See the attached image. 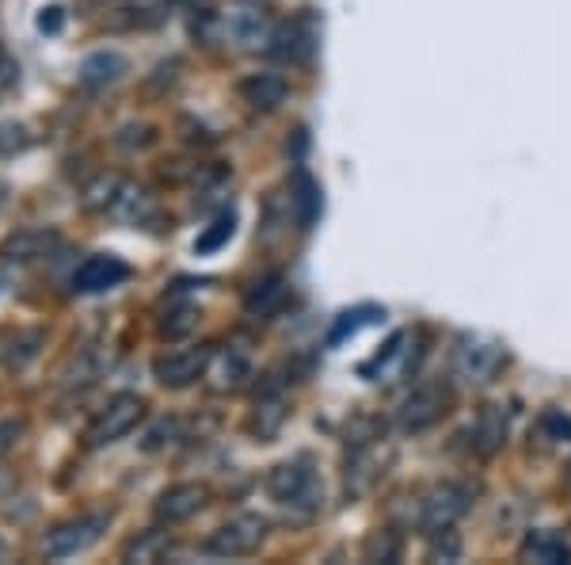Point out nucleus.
<instances>
[{"instance_id": "obj_1", "label": "nucleus", "mask_w": 571, "mask_h": 565, "mask_svg": "<svg viewBox=\"0 0 571 565\" xmlns=\"http://www.w3.org/2000/svg\"><path fill=\"white\" fill-rule=\"evenodd\" d=\"M469 508H473V490L465 482L430 485V490L415 501V527H419L423 535H443V531L454 527Z\"/></svg>"}, {"instance_id": "obj_2", "label": "nucleus", "mask_w": 571, "mask_h": 565, "mask_svg": "<svg viewBox=\"0 0 571 565\" xmlns=\"http://www.w3.org/2000/svg\"><path fill=\"white\" fill-rule=\"evenodd\" d=\"M267 493L271 501H279L282 508L293 512H316L320 508V477L316 470L309 466V459H293V462H279V466L267 474Z\"/></svg>"}, {"instance_id": "obj_3", "label": "nucleus", "mask_w": 571, "mask_h": 565, "mask_svg": "<svg viewBox=\"0 0 571 565\" xmlns=\"http://www.w3.org/2000/svg\"><path fill=\"white\" fill-rule=\"evenodd\" d=\"M145 417V401L137 393H115L100 413L92 417V424L84 428V443L95 451V448H111L118 443L123 435L134 432Z\"/></svg>"}, {"instance_id": "obj_4", "label": "nucleus", "mask_w": 571, "mask_h": 565, "mask_svg": "<svg viewBox=\"0 0 571 565\" xmlns=\"http://www.w3.org/2000/svg\"><path fill=\"white\" fill-rule=\"evenodd\" d=\"M263 538H267V520L256 516V512H240V516L225 520L218 531H210L206 554H214V558H245V554L259 551Z\"/></svg>"}, {"instance_id": "obj_5", "label": "nucleus", "mask_w": 571, "mask_h": 565, "mask_svg": "<svg viewBox=\"0 0 571 565\" xmlns=\"http://www.w3.org/2000/svg\"><path fill=\"white\" fill-rule=\"evenodd\" d=\"M103 531H107V516H103V512H95V516L65 520V524H58L54 531H46V538H42V554L54 558V562L76 558V554L92 551V546L100 543Z\"/></svg>"}, {"instance_id": "obj_6", "label": "nucleus", "mask_w": 571, "mask_h": 565, "mask_svg": "<svg viewBox=\"0 0 571 565\" xmlns=\"http://www.w3.org/2000/svg\"><path fill=\"white\" fill-rule=\"evenodd\" d=\"M503 345L484 337H465L454 348V374L469 387H488L499 374V367H503Z\"/></svg>"}, {"instance_id": "obj_7", "label": "nucleus", "mask_w": 571, "mask_h": 565, "mask_svg": "<svg viewBox=\"0 0 571 565\" xmlns=\"http://www.w3.org/2000/svg\"><path fill=\"white\" fill-rule=\"evenodd\" d=\"M210 367V348L203 345H190V348H172L153 359V374H157L160 387L168 390H184L190 382H198Z\"/></svg>"}, {"instance_id": "obj_8", "label": "nucleus", "mask_w": 571, "mask_h": 565, "mask_svg": "<svg viewBox=\"0 0 571 565\" xmlns=\"http://www.w3.org/2000/svg\"><path fill=\"white\" fill-rule=\"evenodd\" d=\"M206 501H210V490L198 482H179V485H168L157 504H153V516L160 520V524H187L190 516H198V512L206 508Z\"/></svg>"}, {"instance_id": "obj_9", "label": "nucleus", "mask_w": 571, "mask_h": 565, "mask_svg": "<svg viewBox=\"0 0 571 565\" xmlns=\"http://www.w3.org/2000/svg\"><path fill=\"white\" fill-rule=\"evenodd\" d=\"M126 276H129V268L118 260V256L95 253L73 271V287L81 290V295H100V290H111V287H118V282H126Z\"/></svg>"}, {"instance_id": "obj_10", "label": "nucleus", "mask_w": 571, "mask_h": 565, "mask_svg": "<svg viewBox=\"0 0 571 565\" xmlns=\"http://www.w3.org/2000/svg\"><path fill=\"white\" fill-rule=\"evenodd\" d=\"M446 405L449 398L438 387H419L401 405V432H427L430 424H438L446 417Z\"/></svg>"}, {"instance_id": "obj_11", "label": "nucleus", "mask_w": 571, "mask_h": 565, "mask_svg": "<svg viewBox=\"0 0 571 565\" xmlns=\"http://www.w3.org/2000/svg\"><path fill=\"white\" fill-rule=\"evenodd\" d=\"M126 70H129V62L118 54V50H95V54L84 58V65H81V84L89 92H103V89H111V84L123 81Z\"/></svg>"}, {"instance_id": "obj_12", "label": "nucleus", "mask_w": 571, "mask_h": 565, "mask_svg": "<svg viewBox=\"0 0 571 565\" xmlns=\"http://www.w3.org/2000/svg\"><path fill=\"white\" fill-rule=\"evenodd\" d=\"M465 435H469V448L476 451V455L491 459L507 443V417L499 413V409H484Z\"/></svg>"}, {"instance_id": "obj_13", "label": "nucleus", "mask_w": 571, "mask_h": 565, "mask_svg": "<svg viewBox=\"0 0 571 565\" xmlns=\"http://www.w3.org/2000/svg\"><path fill=\"white\" fill-rule=\"evenodd\" d=\"M522 562L538 565H568L571 562V543L560 531H530L522 543Z\"/></svg>"}, {"instance_id": "obj_14", "label": "nucleus", "mask_w": 571, "mask_h": 565, "mask_svg": "<svg viewBox=\"0 0 571 565\" xmlns=\"http://www.w3.org/2000/svg\"><path fill=\"white\" fill-rule=\"evenodd\" d=\"M240 100L252 111H274L286 100V81L279 73H252L240 81Z\"/></svg>"}, {"instance_id": "obj_15", "label": "nucleus", "mask_w": 571, "mask_h": 565, "mask_svg": "<svg viewBox=\"0 0 571 565\" xmlns=\"http://www.w3.org/2000/svg\"><path fill=\"white\" fill-rule=\"evenodd\" d=\"M58 237L50 234V229H20V234H12L4 245H0V256H4L8 264H31L39 260V256H46L50 248H54Z\"/></svg>"}, {"instance_id": "obj_16", "label": "nucleus", "mask_w": 571, "mask_h": 565, "mask_svg": "<svg viewBox=\"0 0 571 565\" xmlns=\"http://www.w3.org/2000/svg\"><path fill=\"white\" fill-rule=\"evenodd\" d=\"M225 35L240 42V47H259V42H267V20L252 8H232L225 16Z\"/></svg>"}, {"instance_id": "obj_17", "label": "nucleus", "mask_w": 571, "mask_h": 565, "mask_svg": "<svg viewBox=\"0 0 571 565\" xmlns=\"http://www.w3.org/2000/svg\"><path fill=\"white\" fill-rule=\"evenodd\" d=\"M279 42H290V47L279 50L282 58H290V62H309L313 50H316V31L309 28V20H298V23H290V28L282 31Z\"/></svg>"}, {"instance_id": "obj_18", "label": "nucleus", "mask_w": 571, "mask_h": 565, "mask_svg": "<svg viewBox=\"0 0 571 565\" xmlns=\"http://www.w3.org/2000/svg\"><path fill=\"white\" fill-rule=\"evenodd\" d=\"M168 546H172V538L164 535V531H145L142 538H134V543L126 546L123 558L126 562H160L164 554H168Z\"/></svg>"}, {"instance_id": "obj_19", "label": "nucleus", "mask_w": 571, "mask_h": 565, "mask_svg": "<svg viewBox=\"0 0 571 565\" xmlns=\"http://www.w3.org/2000/svg\"><path fill=\"white\" fill-rule=\"evenodd\" d=\"M293 207H298L301 229L313 226V218H316V210H320V192H316V184H313V179H309L305 173L293 179Z\"/></svg>"}, {"instance_id": "obj_20", "label": "nucleus", "mask_w": 571, "mask_h": 565, "mask_svg": "<svg viewBox=\"0 0 571 565\" xmlns=\"http://www.w3.org/2000/svg\"><path fill=\"white\" fill-rule=\"evenodd\" d=\"M168 8L172 0H126L129 23H137V28H157L168 20Z\"/></svg>"}, {"instance_id": "obj_21", "label": "nucleus", "mask_w": 571, "mask_h": 565, "mask_svg": "<svg viewBox=\"0 0 571 565\" xmlns=\"http://www.w3.org/2000/svg\"><path fill=\"white\" fill-rule=\"evenodd\" d=\"M282 298V276H267L263 282H256L252 295H248V314H271Z\"/></svg>"}, {"instance_id": "obj_22", "label": "nucleus", "mask_w": 571, "mask_h": 565, "mask_svg": "<svg viewBox=\"0 0 571 565\" xmlns=\"http://www.w3.org/2000/svg\"><path fill=\"white\" fill-rule=\"evenodd\" d=\"M232 229H237V222H232V214H221V218L214 222V226L206 229V234L195 242V253H218V248L232 237Z\"/></svg>"}, {"instance_id": "obj_23", "label": "nucleus", "mask_w": 571, "mask_h": 565, "mask_svg": "<svg viewBox=\"0 0 571 565\" xmlns=\"http://www.w3.org/2000/svg\"><path fill=\"white\" fill-rule=\"evenodd\" d=\"M31 145V134L23 123H0V157H15Z\"/></svg>"}, {"instance_id": "obj_24", "label": "nucleus", "mask_w": 571, "mask_h": 565, "mask_svg": "<svg viewBox=\"0 0 571 565\" xmlns=\"http://www.w3.org/2000/svg\"><path fill=\"white\" fill-rule=\"evenodd\" d=\"M198 321H203V314L198 310H176L172 314V321L160 325L164 337H187L190 329H198Z\"/></svg>"}, {"instance_id": "obj_25", "label": "nucleus", "mask_w": 571, "mask_h": 565, "mask_svg": "<svg viewBox=\"0 0 571 565\" xmlns=\"http://www.w3.org/2000/svg\"><path fill=\"white\" fill-rule=\"evenodd\" d=\"M396 551H401V546H396V538H388V535H374L366 543V558L370 562H396Z\"/></svg>"}, {"instance_id": "obj_26", "label": "nucleus", "mask_w": 571, "mask_h": 565, "mask_svg": "<svg viewBox=\"0 0 571 565\" xmlns=\"http://www.w3.org/2000/svg\"><path fill=\"white\" fill-rule=\"evenodd\" d=\"M34 28H39L42 35H58V31L65 28V8H58V4L42 8L39 20H34Z\"/></svg>"}, {"instance_id": "obj_27", "label": "nucleus", "mask_w": 571, "mask_h": 565, "mask_svg": "<svg viewBox=\"0 0 571 565\" xmlns=\"http://www.w3.org/2000/svg\"><path fill=\"white\" fill-rule=\"evenodd\" d=\"M366 314H370V310H359V314H343V321L335 325V329H332V337H328V340H332V345H340V340L347 337V332H354V329H359L362 321H370Z\"/></svg>"}, {"instance_id": "obj_28", "label": "nucleus", "mask_w": 571, "mask_h": 565, "mask_svg": "<svg viewBox=\"0 0 571 565\" xmlns=\"http://www.w3.org/2000/svg\"><path fill=\"white\" fill-rule=\"evenodd\" d=\"M430 558H446V562H457V558H461V543L454 538V531H446V546L438 543L435 551H430Z\"/></svg>"}, {"instance_id": "obj_29", "label": "nucleus", "mask_w": 571, "mask_h": 565, "mask_svg": "<svg viewBox=\"0 0 571 565\" xmlns=\"http://www.w3.org/2000/svg\"><path fill=\"white\" fill-rule=\"evenodd\" d=\"M541 424L549 428V432L557 435V440H564V435H571V421H568V417H560V413H544Z\"/></svg>"}, {"instance_id": "obj_30", "label": "nucleus", "mask_w": 571, "mask_h": 565, "mask_svg": "<svg viewBox=\"0 0 571 565\" xmlns=\"http://www.w3.org/2000/svg\"><path fill=\"white\" fill-rule=\"evenodd\" d=\"M15 76H20V70H15V65L8 62L4 54H0V89H8V84H15Z\"/></svg>"}, {"instance_id": "obj_31", "label": "nucleus", "mask_w": 571, "mask_h": 565, "mask_svg": "<svg viewBox=\"0 0 571 565\" xmlns=\"http://www.w3.org/2000/svg\"><path fill=\"white\" fill-rule=\"evenodd\" d=\"M12 435H20V424H0V455L12 448Z\"/></svg>"}, {"instance_id": "obj_32", "label": "nucleus", "mask_w": 571, "mask_h": 565, "mask_svg": "<svg viewBox=\"0 0 571 565\" xmlns=\"http://www.w3.org/2000/svg\"><path fill=\"white\" fill-rule=\"evenodd\" d=\"M4 199H8V184L0 179V207H4Z\"/></svg>"}, {"instance_id": "obj_33", "label": "nucleus", "mask_w": 571, "mask_h": 565, "mask_svg": "<svg viewBox=\"0 0 571 565\" xmlns=\"http://www.w3.org/2000/svg\"><path fill=\"white\" fill-rule=\"evenodd\" d=\"M4 554H8V546H4V538H0V562H4Z\"/></svg>"}]
</instances>
